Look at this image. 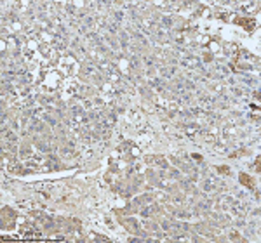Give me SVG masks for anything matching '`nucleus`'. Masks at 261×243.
Instances as JSON below:
<instances>
[{"instance_id":"nucleus-1","label":"nucleus","mask_w":261,"mask_h":243,"mask_svg":"<svg viewBox=\"0 0 261 243\" xmlns=\"http://www.w3.org/2000/svg\"><path fill=\"white\" fill-rule=\"evenodd\" d=\"M169 231H171L172 236L178 240V238H181V236H186V233H188V224H185V222H171Z\"/></svg>"},{"instance_id":"nucleus-2","label":"nucleus","mask_w":261,"mask_h":243,"mask_svg":"<svg viewBox=\"0 0 261 243\" xmlns=\"http://www.w3.org/2000/svg\"><path fill=\"white\" fill-rule=\"evenodd\" d=\"M181 64L185 66V68H200L202 63L199 57H195V56H186L185 59L181 61Z\"/></svg>"},{"instance_id":"nucleus-3","label":"nucleus","mask_w":261,"mask_h":243,"mask_svg":"<svg viewBox=\"0 0 261 243\" xmlns=\"http://www.w3.org/2000/svg\"><path fill=\"white\" fill-rule=\"evenodd\" d=\"M200 110L202 111H211V110H214V97L200 96Z\"/></svg>"},{"instance_id":"nucleus-4","label":"nucleus","mask_w":261,"mask_h":243,"mask_svg":"<svg viewBox=\"0 0 261 243\" xmlns=\"http://www.w3.org/2000/svg\"><path fill=\"white\" fill-rule=\"evenodd\" d=\"M214 77H218V78H228V68L223 66V64L214 66Z\"/></svg>"},{"instance_id":"nucleus-5","label":"nucleus","mask_w":261,"mask_h":243,"mask_svg":"<svg viewBox=\"0 0 261 243\" xmlns=\"http://www.w3.org/2000/svg\"><path fill=\"white\" fill-rule=\"evenodd\" d=\"M231 210L237 214L239 217H242V215L245 214V205L240 203V202H235V203H231Z\"/></svg>"},{"instance_id":"nucleus-6","label":"nucleus","mask_w":261,"mask_h":243,"mask_svg":"<svg viewBox=\"0 0 261 243\" xmlns=\"http://www.w3.org/2000/svg\"><path fill=\"white\" fill-rule=\"evenodd\" d=\"M199 132H200V127H199L197 123H188V125H186V134H188L190 137H195Z\"/></svg>"},{"instance_id":"nucleus-7","label":"nucleus","mask_w":261,"mask_h":243,"mask_svg":"<svg viewBox=\"0 0 261 243\" xmlns=\"http://www.w3.org/2000/svg\"><path fill=\"white\" fill-rule=\"evenodd\" d=\"M202 189L205 193H212V191H216V184H214L212 179H207V181H204V184H202Z\"/></svg>"},{"instance_id":"nucleus-8","label":"nucleus","mask_w":261,"mask_h":243,"mask_svg":"<svg viewBox=\"0 0 261 243\" xmlns=\"http://www.w3.org/2000/svg\"><path fill=\"white\" fill-rule=\"evenodd\" d=\"M218 203H219L223 208H226L228 203H231V198H230V196H219V198H218Z\"/></svg>"},{"instance_id":"nucleus-9","label":"nucleus","mask_w":261,"mask_h":243,"mask_svg":"<svg viewBox=\"0 0 261 243\" xmlns=\"http://www.w3.org/2000/svg\"><path fill=\"white\" fill-rule=\"evenodd\" d=\"M160 73L164 75V78H171L172 77V73H174V68H160Z\"/></svg>"},{"instance_id":"nucleus-10","label":"nucleus","mask_w":261,"mask_h":243,"mask_svg":"<svg viewBox=\"0 0 261 243\" xmlns=\"http://www.w3.org/2000/svg\"><path fill=\"white\" fill-rule=\"evenodd\" d=\"M239 177H240L242 184H245V186H252V182H251V179H249V175H247V174H240Z\"/></svg>"},{"instance_id":"nucleus-11","label":"nucleus","mask_w":261,"mask_h":243,"mask_svg":"<svg viewBox=\"0 0 261 243\" xmlns=\"http://www.w3.org/2000/svg\"><path fill=\"white\" fill-rule=\"evenodd\" d=\"M160 24H162V26H165V28H169V26H172V18H169V16L162 18V19H160Z\"/></svg>"},{"instance_id":"nucleus-12","label":"nucleus","mask_w":261,"mask_h":243,"mask_svg":"<svg viewBox=\"0 0 261 243\" xmlns=\"http://www.w3.org/2000/svg\"><path fill=\"white\" fill-rule=\"evenodd\" d=\"M45 122H47L49 125H52V127H56V125H58V120H56V118H52V116H49V115H45Z\"/></svg>"},{"instance_id":"nucleus-13","label":"nucleus","mask_w":261,"mask_h":243,"mask_svg":"<svg viewBox=\"0 0 261 243\" xmlns=\"http://www.w3.org/2000/svg\"><path fill=\"white\" fill-rule=\"evenodd\" d=\"M108 30H110L111 33H117V31H119V23H110V24H108Z\"/></svg>"},{"instance_id":"nucleus-14","label":"nucleus","mask_w":261,"mask_h":243,"mask_svg":"<svg viewBox=\"0 0 261 243\" xmlns=\"http://www.w3.org/2000/svg\"><path fill=\"white\" fill-rule=\"evenodd\" d=\"M186 89H190V91H191V89H195V83L190 82V80H185V91H186Z\"/></svg>"},{"instance_id":"nucleus-15","label":"nucleus","mask_w":261,"mask_h":243,"mask_svg":"<svg viewBox=\"0 0 261 243\" xmlns=\"http://www.w3.org/2000/svg\"><path fill=\"white\" fill-rule=\"evenodd\" d=\"M92 23H94L92 18H85V19H84V28H85V26H92Z\"/></svg>"},{"instance_id":"nucleus-16","label":"nucleus","mask_w":261,"mask_h":243,"mask_svg":"<svg viewBox=\"0 0 261 243\" xmlns=\"http://www.w3.org/2000/svg\"><path fill=\"white\" fill-rule=\"evenodd\" d=\"M66 12H68V14H75V7H73L71 4H68V5H66Z\"/></svg>"},{"instance_id":"nucleus-17","label":"nucleus","mask_w":261,"mask_h":243,"mask_svg":"<svg viewBox=\"0 0 261 243\" xmlns=\"http://www.w3.org/2000/svg\"><path fill=\"white\" fill-rule=\"evenodd\" d=\"M169 174H171V179H172V177H179V175H181L179 170H176V169H172V170H171Z\"/></svg>"},{"instance_id":"nucleus-18","label":"nucleus","mask_w":261,"mask_h":243,"mask_svg":"<svg viewBox=\"0 0 261 243\" xmlns=\"http://www.w3.org/2000/svg\"><path fill=\"white\" fill-rule=\"evenodd\" d=\"M7 139H9V141H16L18 137H16V134H14V132H9V134H7Z\"/></svg>"},{"instance_id":"nucleus-19","label":"nucleus","mask_w":261,"mask_h":243,"mask_svg":"<svg viewBox=\"0 0 261 243\" xmlns=\"http://www.w3.org/2000/svg\"><path fill=\"white\" fill-rule=\"evenodd\" d=\"M143 61H145V64H146V66H153V61H151L150 57H145Z\"/></svg>"},{"instance_id":"nucleus-20","label":"nucleus","mask_w":261,"mask_h":243,"mask_svg":"<svg viewBox=\"0 0 261 243\" xmlns=\"http://www.w3.org/2000/svg\"><path fill=\"white\" fill-rule=\"evenodd\" d=\"M61 153H63L65 156H70V155H71V151H68V148H63V151H61Z\"/></svg>"}]
</instances>
